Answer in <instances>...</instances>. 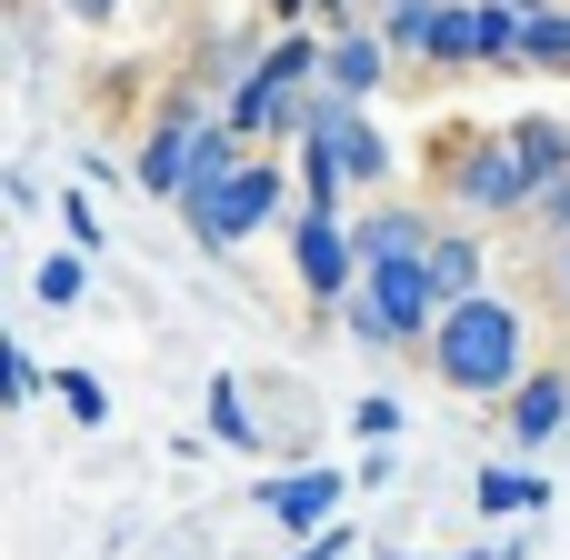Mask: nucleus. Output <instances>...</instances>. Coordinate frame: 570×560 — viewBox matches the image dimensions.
Here are the masks:
<instances>
[{
  "label": "nucleus",
  "instance_id": "nucleus-1",
  "mask_svg": "<svg viewBox=\"0 0 570 560\" xmlns=\"http://www.w3.org/2000/svg\"><path fill=\"white\" fill-rule=\"evenodd\" d=\"M431 371H441L451 391H521V381H531V361H521V311H511L501 291L451 301L441 331H431Z\"/></svg>",
  "mask_w": 570,
  "mask_h": 560
},
{
  "label": "nucleus",
  "instance_id": "nucleus-2",
  "mask_svg": "<svg viewBox=\"0 0 570 560\" xmlns=\"http://www.w3.org/2000/svg\"><path fill=\"white\" fill-rule=\"evenodd\" d=\"M180 220H190L200 250H240L261 220H281V170L240 160L230 180H190V190H180Z\"/></svg>",
  "mask_w": 570,
  "mask_h": 560
},
{
  "label": "nucleus",
  "instance_id": "nucleus-3",
  "mask_svg": "<svg viewBox=\"0 0 570 560\" xmlns=\"http://www.w3.org/2000/svg\"><path fill=\"white\" fill-rule=\"evenodd\" d=\"M321 70V40L311 30H291V40H271L240 80H230V120L240 130H291V110H301V80Z\"/></svg>",
  "mask_w": 570,
  "mask_h": 560
},
{
  "label": "nucleus",
  "instance_id": "nucleus-4",
  "mask_svg": "<svg viewBox=\"0 0 570 560\" xmlns=\"http://www.w3.org/2000/svg\"><path fill=\"white\" fill-rule=\"evenodd\" d=\"M361 291H371V311L391 321V341H421V331H441V281H431V250H401V261H371L361 271Z\"/></svg>",
  "mask_w": 570,
  "mask_h": 560
},
{
  "label": "nucleus",
  "instance_id": "nucleus-5",
  "mask_svg": "<svg viewBox=\"0 0 570 560\" xmlns=\"http://www.w3.org/2000/svg\"><path fill=\"white\" fill-rule=\"evenodd\" d=\"M451 200H461V210H481V220H501V210L541 200V170L521 160V140H481V150H461V170H451Z\"/></svg>",
  "mask_w": 570,
  "mask_h": 560
},
{
  "label": "nucleus",
  "instance_id": "nucleus-6",
  "mask_svg": "<svg viewBox=\"0 0 570 560\" xmlns=\"http://www.w3.org/2000/svg\"><path fill=\"white\" fill-rule=\"evenodd\" d=\"M431 60H521V0H471V10H441L431 30Z\"/></svg>",
  "mask_w": 570,
  "mask_h": 560
},
{
  "label": "nucleus",
  "instance_id": "nucleus-7",
  "mask_svg": "<svg viewBox=\"0 0 570 560\" xmlns=\"http://www.w3.org/2000/svg\"><path fill=\"white\" fill-rule=\"evenodd\" d=\"M200 130H210V110H200V100H170V110L150 120V140H140V190H150V200H170V210H180Z\"/></svg>",
  "mask_w": 570,
  "mask_h": 560
},
{
  "label": "nucleus",
  "instance_id": "nucleus-8",
  "mask_svg": "<svg viewBox=\"0 0 570 560\" xmlns=\"http://www.w3.org/2000/svg\"><path fill=\"white\" fill-rule=\"evenodd\" d=\"M301 291L311 301H351L361 291V240L331 210H301Z\"/></svg>",
  "mask_w": 570,
  "mask_h": 560
},
{
  "label": "nucleus",
  "instance_id": "nucleus-9",
  "mask_svg": "<svg viewBox=\"0 0 570 560\" xmlns=\"http://www.w3.org/2000/svg\"><path fill=\"white\" fill-rule=\"evenodd\" d=\"M341 501H351V481H341L331 461H321V471H281V481H261V511H271L281 531H301V541H311V531H331V521H341Z\"/></svg>",
  "mask_w": 570,
  "mask_h": 560
},
{
  "label": "nucleus",
  "instance_id": "nucleus-10",
  "mask_svg": "<svg viewBox=\"0 0 570 560\" xmlns=\"http://www.w3.org/2000/svg\"><path fill=\"white\" fill-rule=\"evenodd\" d=\"M570 431V371H531L511 391V451H551Z\"/></svg>",
  "mask_w": 570,
  "mask_h": 560
},
{
  "label": "nucleus",
  "instance_id": "nucleus-11",
  "mask_svg": "<svg viewBox=\"0 0 570 560\" xmlns=\"http://www.w3.org/2000/svg\"><path fill=\"white\" fill-rule=\"evenodd\" d=\"M471 501H481V521H531V511H551V491H541V471H521V461H481V481H471Z\"/></svg>",
  "mask_w": 570,
  "mask_h": 560
},
{
  "label": "nucleus",
  "instance_id": "nucleus-12",
  "mask_svg": "<svg viewBox=\"0 0 570 560\" xmlns=\"http://www.w3.org/2000/svg\"><path fill=\"white\" fill-rule=\"evenodd\" d=\"M391 60H401V50H391V40H361V30L321 40V80H331V90H351V100H361V90H381V70H391Z\"/></svg>",
  "mask_w": 570,
  "mask_h": 560
},
{
  "label": "nucleus",
  "instance_id": "nucleus-13",
  "mask_svg": "<svg viewBox=\"0 0 570 560\" xmlns=\"http://www.w3.org/2000/svg\"><path fill=\"white\" fill-rule=\"evenodd\" d=\"M521 70H570V0H521Z\"/></svg>",
  "mask_w": 570,
  "mask_h": 560
},
{
  "label": "nucleus",
  "instance_id": "nucleus-14",
  "mask_svg": "<svg viewBox=\"0 0 570 560\" xmlns=\"http://www.w3.org/2000/svg\"><path fill=\"white\" fill-rule=\"evenodd\" d=\"M351 240H361V271H371V261H401V250H431L421 210H371V220H361Z\"/></svg>",
  "mask_w": 570,
  "mask_h": 560
},
{
  "label": "nucleus",
  "instance_id": "nucleus-15",
  "mask_svg": "<svg viewBox=\"0 0 570 560\" xmlns=\"http://www.w3.org/2000/svg\"><path fill=\"white\" fill-rule=\"evenodd\" d=\"M210 441H220V451H250V441H261V421H250V401H240L230 371L210 381Z\"/></svg>",
  "mask_w": 570,
  "mask_h": 560
},
{
  "label": "nucleus",
  "instance_id": "nucleus-16",
  "mask_svg": "<svg viewBox=\"0 0 570 560\" xmlns=\"http://www.w3.org/2000/svg\"><path fill=\"white\" fill-rule=\"evenodd\" d=\"M511 140H521V160H531L541 180H561V170H570V130H561V120H551V110H531V120H521Z\"/></svg>",
  "mask_w": 570,
  "mask_h": 560
},
{
  "label": "nucleus",
  "instance_id": "nucleus-17",
  "mask_svg": "<svg viewBox=\"0 0 570 560\" xmlns=\"http://www.w3.org/2000/svg\"><path fill=\"white\" fill-rule=\"evenodd\" d=\"M431 30H441V0H401V10L381 20V40H391L401 60H431Z\"/></svg>",
  "mask_w": 570,
  "mask_h": 560
},
{
  "label": "nucleus",
  "instance_id": "nucleus-18",
  "mask_svg": "<svg viewBox=\"0 0 570 560\" xmlns=\"http://www.w3.org/2000/svg\"><path fill=\"white\" fill-rule=\"evenodd\" d=\"M431 281H441V301H471L481 291V250L471 240H431Z\"/></svg>",
  "mask_w": 570,
  "mask_h": 560
},
{
  "label": "nucleus",
  "instance_id": "nucleus-19",
  "mask_svg": "<svg viewBox=\"0 0 570 560\" xmlns=\"http://www.w3.org/2000/svg\"><path fill=\"white\" fill-rule=\"evenodd\" d=\"M80 261H90V250H70V261H40V301H50V311H70V301L90 291V271H80Z\"/></svg>",
  "mask_w": 570,
  "mask_h": 560
},
{
  "label": "nucleus",
  "instance_id": "nucleus-20",
  "mask_svg": "<svg viewBox=\"0 0 570 560\" xmlns=\"http://www.w3.org/2000/svg\"><path fill=\"white\" fill-rule=\"evenodd\" d=\"M60 401H70V421H80V431H100V421H110V391H100L90 371H60Z\"/></svg>",
  "mask_w": 570,
  "mask_h": 560
},
{
  "label": "nucleus",
  "instance_id": "nucleus-21",
  "mask_svg": "<svg viewBox=\"0 0 570 560\" xmlns=\"http://www.w3.org/2000/svg\"><path fill=\"white\" fill-rule=\"evenodd\" d=\"M351 431H361V441H391V451H401V431H411V421H401V401H381V391H371V401L351 411Z\"/></svg>",
  "mask_w": 570,
  "mask_h": 560
},
{
  "label": "nucleus",
  "instance_id": "nucleus-22",
  "mask_svg": "<svg viewBox=\"0 0 570 560\" xmlns=\"http://www.w3.org/2000/svg\"><path fill=\"white\" fill-rule=\"evenodd\" d=\"M60 230H70V250H100V220H90V200H80V190L60 200Z\"/></svg>",
  "mask_w": 570,
  "mask_h": 560
},
{
  "label": "nucleus",
  "instance_id": "nucleus-23",
  "mask_svg": "<svg viewBox=\"0 0 570 560\" xmlns=\"http://www.w3.org/2000/svg\"><path fill=\"white\" fill-rule=\"evenodd\" d=\"M291 560H351V521H331V531H311V541H301Z\"/></svg>",
  "mask_w": 570,
  "mask_h": 560
},
{
  "label": "nucleus",
  "instance_id": "nucleus-24",
  "mask_svg": "<svg viewBox=\"0 0 570 560\" xmlns=\"http://www.w3.org/2000/svg\"><path fill=\"white\" fill-rule=\"evenodd\" d=\"M0 381H10V401H40V361H30V351H10V361H0Z\"/></svg>",
  "mask_w": 570,
  "mask_h": 560
},
{
  "label": "nucleus",
  "instance_id": "nucleus-25",
  "mask_svg": "<svg viewBox=\"0 0 570 560\" xmlns=\"http://www.w3.org/2000/svg\"><path fill=\"white\" fill-rule=\"evenodd\" d=\"M541 220H551V230H570V170H561V180H541Z\"/></svg>",
  "mask_w": 570,
  "mask_h": 560
},
{
  "label": "nucleus",
  "instance_id": "nucleus-26",
  "mask_svg": "<svg viewBox=\"0 0 570 560\" xmlns=\"http://www.w3.org/2000/svg\"><path fill=\"white\" fill-rule=\"evenodd\" d=\"M381 560H421V551H401V541H391ZM451 560H521V541H501V551H451Z\"/></svg>",
  "mask_w": 570,
  "mask_h": 560
},
{
  "label": "nucleus",
  "instance_id": "nucleus-27",
  "mask_svg": "<svg viewBox=\"0 0 570 560\" xmlns=\"http://www.w3.org/2000/svg\"><path fill=\"white\" fill-rule=\"evenodd\" d=\"M551 291H561V311H570V230H561V271H551Z\"/></svg>",
  "mask_w": 570,
  "mask_h": 560
},
{
  "label": "nucleus",
  "instance_id": "nucleus-28",
  "mask_svg": "<svg viewBox=\"0 0 570 560\" xmlns=\"http://www.w3.org/2000/svg\"><path fill=\"white\" fill-rule=\"evenodd\" d=\"M110 10H120V0H70V20H110Z\"/></svg>",
  "mask_w": 570,
  "mask_h": 560
},
{
  "label": "nucleus",
  "instance_id": "nucleus-29",
  "mask_svg": "<svg viewBox=\"0 0 570 560\" xmlns=\"http://www.w3.org/2000/svg\"><path fill=\"white\" fill-rule=\"evenodd\" d=\"M381 10H401V0H381Z\"/></svg>",
  "mask_w": 570,
  "mask_h": 560
}]
</instances>
